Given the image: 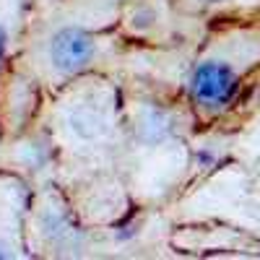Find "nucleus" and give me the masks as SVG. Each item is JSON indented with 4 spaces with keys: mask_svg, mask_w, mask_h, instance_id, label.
I'll list each match as a JSON object with an SVG mask.
<instances>
[{
    "mask_svg": "<svg viewBox=\"0 0 260 260\" xmlns=\"http://www.w3.org/2000/svg\"><path fill=\"white\" fill-rule=\"evenodd\" d=\"M3 257H11V250H8L3 242H0V260H3Z\"/></svg>",
    "mask_w": 260,
    "mask_h": 260,
    "instance_id": "4",
    "label": "nucleus"
},
{
    "mask_svg": "<svg viewBox=\"0 0 260 260\" xmlns=\"http://www.w3.org/2000/svg\"><path fill=\"white\" fill-rule=\"evenodd\" d=\"M208 3H224V0H208Z\"/></svg>",
    "mask_w": 260,
    "mask_h": 260,
    "instance_id": "5",
    "label": "nucleus"
},
{
    "mask_svg": "<svg viewBox=\"0 0 260 260\" xmlns=\"http://www.w3.org/2000/svg\"><path fill=\"white\" fill-rule=\"evenodd\" d=\"M94 57V39L83 29L65 26L55 31L50 42V60L60 73H76L91 62Z\"/></svg>",
    "mask_w": 260,
    "mask_h": 260,
    "instance_id": "2",
    "label": "nucleus"
},
{
    "mask_svg": "<svg viewBox=\"0 0 260 260\" xmlns=\"http://www.w3.org/2000/svg\"><path fill=\"white\" fill-rule=\"evenodd\" d=\"M6 42H8L6 26H0V60H3V55H6Z\"/></svg>",
    "mask_w": 260,
    "mask_h": 260,
    "instance_id": "3",
    "label": "nucleus"
},
{
    "mask_svg": "<svg viewBox=\"0 0 260 260\" xmlns=\"http://www.w3.org/2000/svg\"><path fill=\"white\" fill-rule=\"evenodd\" d=\"M237 86H240L237 73L226 62L208 60V62H201L192 73V94L211 107L229 104L232 96L237 94Z\"/></svg>",
    "mask_w": 260,
    "mask_h": 260,
    "instance_id": "1",
    "label": "nucleus"
}]
</instances>
